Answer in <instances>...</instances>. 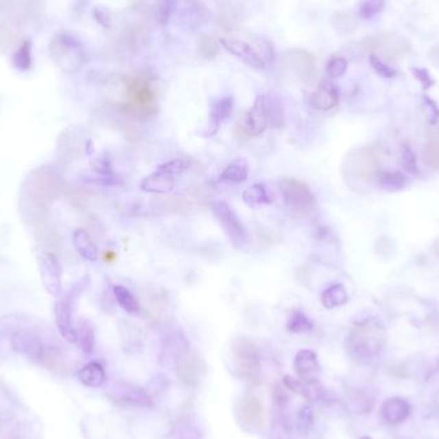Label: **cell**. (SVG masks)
Instances as JSON below:
<instances>
[{
    "label": "cell",
    "mask_w": 439,
    "mask_h": 439,
    "mask_svg": "<svg viewBox=\"0 0 439 439\" xmlns=\"http://www.w3.org/2000/svg\"><path fill=\"white\" fill-rule=\"evenodd\" d=\"M186 167L188 164L179 158L161 164L157 167L153 174L144 177L140 183V189L148 193H168L174 190L175 186L177 184V176L184 173Z\"/></svg>",
    "instance_id": "cell-6"
},
{
    "label": "cell",
    "mask_w": 439,
    "mask_h": 439,
    "mask_svg": "<svg viewBox=\"0 0 439 439\" xmlns=\"http://www.w3.org/2000/svg\"><path fill=\"white\" fill-rule=\"evenodd\" d=\"M180 10V20L183 22L186 29L195 30L201 27L208 18V12L205 5L198 0H183V7L177 5V10Z\"/></svg>",
    "instance_id": "cell-22"
},
{
    "label": "cell",
    "mask_w": 439,
    "mask_h": 439,
    "mask_svg": "<svg viewBox=\"0 0 439 439\" xmlns=\"http://www.w3.org/2000/svg\"><path fill=\"white\" fill-rule=\"evenodd\" d=\"M220 44L224 47L226 51L233 54L240 61L244 62L249 67L262 71L265 70L266 61L262 55H260L257 51L245 41L235 40V39H221Z\"/></svg>",
    "instance_id": "cell-17"
},
{
    "label": "cell",
    "mask_w": 439,
    "mask_h": 439,
    "mask_svg": "<svg viewBox=\"0 0 439 439\" xmlns=\"http://www.w3.org/2000/svg\"><path fill=\"white\" fill-rule=\"evenodd\" d=\"M431 248H433V252L436 253V255H438L439 257V238H437L436 239V242L433 243V245H431Z\"/></svg>",
    "instance_id": "cell-50"
},
{
    "label": "cell",
    "mask_w": 439,
    "mask_h": 439,
    "mask_svg": "<svg viewBox=\"0 0 439 439\" xmlns=\"http://www.w3.org/2000/svg\"><path fill=\"white\" fill-rule=\"evenodd\" d=\"M77 330V329H76ZM77 342L80 343V347L84 352L90 353L94 346H95V337H94V330L92 325L88 321H82L80 327L77 330Z\"/></svg>",
    "instance_id": "cell-38"
},
{
    "label": "cell",
    "mask_w": 439,
    "mask_h": 439,
    "mask_svg": "<svg viewBox=\"0 0 439 439\" xmlns=\"http://www.w3.org/2000/svg\"><path fill=\"white\" fill-rule=\"evenodd\" d=\"M286 67L303 82H311L316 75L315 58L306 51H288L284 57Z\"/></svg>",
    "instance_id": "cell-16"
},
{
    "label": "cell",
    "mask_w": 439,
    "mask_h": 439,
    "mask_svg": "<svg viewBox=\"0 0 439 439\" xmlns=\"http://www.w3.org/2000/svg\"><path fill=\"white\" fill-rule=\"evenodd\" d=\"M294 370L297 377L305 383L317 381L320 374V364L317 355L311 349L299 351L294 358Z\"/></svg>",
    "instance_id": "cell-18"
},
{
    "label": "cell",
    "mask_w": 439,
    "mask_h": 439,
    "mask_svg": "<svg viewBox=\"0 0 439 439\" xmlns=\"http://www.w3.org/2000/svg\"><path fill=\"white\" fill-rule=\"evenodd\" d=\"M113 294L116 297L118 305L121 306L123 311H126L130 315H135L139 312V310H140L139 302L127 288L123 286H116L113 288Z\"/></svg>",
    "instance_id": "cell-31"
},
{
    "label": "cell",
    "mask_w": 439,
    "mask_h": 439,
    "mask_svg": "<svg viewBox=\"0 0 439 439\" xmlns=\"http://www.w3.org/2000/svg\"><path fill=\"white\" fill-rule=\"evenodd\" d=\"M176 370H177L179 378L184 383V386L195 388L205 374V361L198 355V352L189 349L177 362Z\"/></svg>",
    "instance_id": "cell-13"
},
{
    "label": "cell",
    "mask_w": 439,
    "mask_h": 439,
    "mask_svg": "<svg viewBox=\"0 0 439 439\" xmlns=\"http://www.w3.org/2000/svg\"><path fill=\"white\" fill-rule=\"evenodd\" d=\"M401 164H402V167L410 174H419L416 157L409 145H403L401 148Z\"/></svg>",
    "instance_id": "cell-42"
},
{
    "label": "cell",
    "mask_w": 439,
    "mask_h": 439,
    "mask_svg": "<svg viewBox=\"0 0 439 439\" xmlns=\"http://www.w3.org/2000/svg\"><path fill=\"white\" fill-rule=\"evenodd\" d=\"M364 45L370 51V54H375L381 60L401 57L409 51L407 42L394 34H380L370 36L364 40Z\"/></svg>",
    "instance_id": "cell-10"
},
{
    "label": "cell",
    "mask_w": 439,
    "mask_h": 439,
    "mask_svg": "<svg viewBox=\"0 0 439 439\" xmlns=\"http://www.w3.org/2000/svg\"><path fill=\"white\" fill-rule=\"evenodd\" d=\"M380 418L390 425H399L411 415V406L406 399L392 397L381 405L379 411Z\"/></svg>",
    "instance_id": "cell-20"
},
{
    "label": "cell",
    "mask_w": 439,
    "mask_h": 439,
    "mask_svg": "<svg viewBox=\"0 0 439 439\" xmlns=\"http://www.w3.org/2000/svg\"><path fill=\"white\" fill-rule=\"evenodd\" d=\"M424 160L428 166L439 170V136L433 138L427 145L424 151Z\"/></svg>",
    "instance_id": "cell-43"
},
{
    "label": "cell",
    "mask_w": 439,
    "mask_h": 439,
    "mask_svg": "<svg viewBox=\"0 0 439 439\" xmlns=\"http://www.w3.org/2000/svg\"><path fill=\"white\" fill-rule=\"evenodd\" d=\"M212 211L215 214L217 221L224 229L225 234L227 235L229 240L236 248H242L248 242V233L240 218L233 211V208L224 201H215L211 203Z\"/></svg>",
    "instance_id": "cell-7"
},
{
    "label": "cell",
    "mask_w": 439,
    "mask_h": 439,
    "mask_svg": "<svg viewBox=\"0 0 439 439\" xmlns=\"http://www.w3.org/2000/svg\"><path fill=\"white\" fill-rule=\"evenodd\" d=\"M377 179L380 188H383L384 190L394 192L406 186L405 176L397 171H380Z\"/></svg>",
    "instance_id": "cell-34"
},
{
    "label": "cell",
    "mask_w": 439,
    "mask_h": 439,
    "mask_svg": "<svg viewBox=\"0 0 439 439\" xmlns=\"http://www.w3.org/2000/svg\"><path fill=\"white\" fill-rule=\"evenodd\" d=\"M292 438V424L286 414V409L274 406L273 410V423H271V438Z\"/></svg>",
    "instance_id": "cell-27"
},
{
    "label": "cell",
    "mask_w": 439,
    "mask_h": 439,
    "mask_svg": "<svg viewBox=\"0 0 439 439\" xmlns=\"http://www.w3.org/2000/svg\"><path fill=\"white\" fill-rule=\"evenodd\" d=\"M113 403L121 407H152L153 399L148 390L138 386L123 383L118 384L108 394Z\"/></svg>",
    "instance_id": "cell-11"
},
{
    "label": "cell",
    "mask_w": 439,
    "mask_h": 439,
    "mask_svg": "<svg viewBox=\"0 0 439 439\" xmlns=\"http://www.w3.org/2000/svg\"><path fill=\"white\" fill-rule=\"evenodd\" d=\"M10 344L16 352L22 353L36 362H40L41 356L45 349V347L41 344L40 340L27 331L14 333L10 340Z\"/></svg>",
    "instance_id": "cell-19"
},
{
    "label": "cell",
    "mask_w": 439,
    "mask_h": 439,
    "mask_svg": "<svg viewBox=\"0 0 439 439\" xmlns=\"http://www.w3.org/2000/svg\"><path fill=\"white\" fill-rule=\"evenodd\" d=\"M125 95L123 110L134 117L149 118L158 112L157 94L148 77H127L125 80Z\"/></svg>",
    "instance_id": "cell-1"
},
{
    "label": "cell",
    "mask_w": 439,
    "mask_h": 439,
    "mask_svg": "<svg viewBox=\"0 0 439 439\" xmlns=\"http://www.w3.org/2000/svg\"><path fill=\"white\" fill-rule=\"evenodd\" d=\"M12 63L18 71L27 72L32 66V42L25 40L13 54Z\"/></svg>",
    "instance_id": "cell-33"
},
{
    "label": "cell",
    "mask_w": 439,
    "mask_h": 439,
    "mask_svg": "<svg viewBox=\"0 0 439 439\" xmlns=\"http://www.w3.org/2000/svg\"><path fill=\"white\" fill-rule=\"evenodd\" d=\"M79 379L86 387L99 388L105 381V373H104V368L101 364L90 362L80 370Z\"/></svg>",
    "instance_id": "cell-28"
},
{
    "label": "cell",
    "mask_w": 439,
    "mask_h": 439,
    "mask_svg": "<svg viewBox=\"0 0 439 439\" xmlns=\"http://www.w3.org/2000/svg\"><path fill=\"white\" fill-rule=\"evenodd\" d=\"M72 243L76 252L86 261H97L99 251L98 247L92 242V236L86 230L77 229L72 234Z\"/></svg>",
    "instance_id": "cell-26"
},
{
    "label": "cell",
    "mask_w": 439,
    "mask_h": 439,
    "mask_svg": "<svg viewBox=\"0 0 439 439\" xmlns=\"http://www.w3.org/2000/svg\"><path fill=\"white\" fill-rule=\"evenodd\" d=\"M190 349V343L183 333H170L162 340L160 362L164 368H176L180 358Z\"/></svg>",
    "instance_id": "cell-14"
},
{
    "label": "cell",
    "mask_w": 439,
    "mask_h": 439,
    "mask_svg": "<svg viewBox=\"0 0 439 439\" xmlns=\"http://www.w3.org/2000/svg\"><path fill=\"white\" fill-rule=\"evenodd\" d=\"M233 98L227 97V98H223L216 101L212 107H211V112H210V121H208V129L205 136H212L215 135L221 123H224L225 120L229 118V116L231 114L233 111Z\"/></svg>",
    "instance_id": "cell-24"
},
{
    "label": "cell",
    "mask_w": 439,
    "mask_h": 439,
    "mask_svg": "<svg viewBox=\"0 0 439 439\" xmlns=\"http://www.w3.org/2000/svg\"><path fill=\"white\" fill-rule=\"evenodd\" d=\"M368 62H370L371 67L374 68V71L384 79H392L397 75V71L394 68H392L387 62L379 58L378 55H375V54L368 55Z\"/></svg>",
    "instance_id": "cell-41"
},
{
    "label": "cell",
    "mask_w": 439,
    "mask_h": 439,
    "mask_svg": "<svg viewBox=\"0 0 439 439\" xmlns=\"http://www.w3.org/2000/svg\"><path fill=\"white\" fill-rule=\"evenodd\" d=\"M286 329L290 333L301 334V333H308L314 329V324L302 311H293L286 323Z\"/></svg>",
    "instance_id": "cell-35"
},
{
    "label": "cell",
    "mask_w": 439,
    "mask_h": 439,
    "mask_svg": "<svg viewBox=\"0 0 439 439\" xmlns=\"http://www.w3.org/2000/svg\"><path fill=\"white\" fill-rule=\"evenodd\" d=\"M314 411L308 406L305 405L297 412V428L299 430L301 434H308L312 427H314Z\"/></svg>",
    "instance_id": "cell-39"
},
{
    "label": "cell",
    "mask_w": 439,
    "mask_h": 439,
    "mask_svg": "<svg viewBox=\"0 0 439 439\" xmlns=\"http://www.w3.org/2000/svg\"><path fill=\"white\" fill-rule=\"evenodd\" d=\"M361 439H371V438H370V437H362V438Z\"/></svg>",
    "instance_id": "cell-51"
},
{
    "label": "cell",
    "mask_w": 439,
    "mask_h": 439,
    "mask_svg": "<svg viewBox=\"0 0 439 439\" xmlns=\"http://www.w3.org/2000/svg\"><path fill=\"white\" fill-rule=\"evenodd\" d=\"M347 301V292H346L344 286H342V284H336V286L327 288V290L321 296V303L327 310L342 306Z\"/></svg>",
    "instance_id": "cell-30"
},
{
    "label": "cell",
    "mask_w": 439,
    "mask_h": 439,
    "mask_svg": "<svg viewBox=\"0 0 439 439\" xmlns=\"http://www.w3.org/2000/svg\"><path fill=\"white\" fill-rule=\"evenodd\" d=\"M92 16H94L95 21L104 29H110L111 27L110 12L105 10L104 7H95L92 10Z\"/></svg>",
    "instance_id": "cell-47"
},
{
    "label": "cell",
    "mask_w": 439,
    "mask_h": 439,
    "mask_svg": "<svg viewBox=\"0 0 439 439\" xmlns=\"http://www.w3.org/2000/svg\"><path fill=\"white\" fill-rule=\"evenodd\" d=\"M53 62L66 72H76L85 62V51L76 36L67 31L57 32L49 42Z\"/></svg>",
    "instance_id": "cell-3"
},
{
    "label": "cell",
    "mask_w": 439,
    "mask_h": 439,
    "mask_svg": "<svg viewBox=\"0 0 439 439\" xmlns=\"http://www.w3.org/2000/svg\"><path fill=\"white\" fill-rule=\"evenodd\" d=\"M235 368L239 378L248 389H255L261 383V355L255 342L248 338H236L231 344Z\"/></svg>",
    "instance_id": "cell-2"
},
{
    "label": "cell",
    "mask_w": 439,
    "mask_h": 439,
    "mask_svg": "<svg viewBox=\"0 0 439 439\" xmlns=\"http://www.w3.org/2000/svg\"><path fill=\"white\" fill-rule=\"evenodd\" d=\"M39 364L58 377H68L71 374L66 358L55 348H45Z\"/></svg>",
    "instance_id": "cell-25"
},
{
    "label": "cell",
    "mask_w": 439,
    "mask_h": 439,
    "mask_svg": "<svg viewBox=\"0 0 439 439\" xmlns=\"http://www.w3.org/2000/svg\"><path fill=\"white\" fill-rule=\"evenodd\" d=\"M280 190L286 207L299 217H307L316 210V198L305 183L297 179H284Z\"/></svg>",
    "instance_id": "cell-5"
},
{
    "label": "cell",
    "mask_w": 439,
    "mask_h": 439,
    "mask_svg": "<svg viewBox=\"0 0 439 439\" xmlns=\"http://www.w3.org/2000/svg\"><path fill=\"white\" fill-rule=\"evenodd\" d=\"M273 399H274V406L281 407V409H288L289 396H288L284 387H281V384H275L274 386V388H273Z\"/></svg>",
    "instance_id": "cell-46"
},
{
    "label": "cell",
    "mask_w": 439,
    "mask_h": 439,
    "mask_svg": "<svg viewBox=\"0 0 439 439\" xmlns=\"http://www.w3.org/2000/svg\"><path fill=\"white\" fill-rule=\"evenodd\" d=\"M284 387L289 390H292L293 393L297 394H302V389H303V381L299 379L293 378L290 375H286L283 379Z\"/></svg>",
    "instance_id": "cell-48"
},
{
    "label": "cell",
    "mask_w": 439,
    "mask_h": 439,
    "mask_svg": "<svg viewBox=\"0 0 439 439\" xmlns=\"http://www.w3.org/2000/svg\"><path fill=\"white\" fill-rule=\"evenodd\" d=\"M411 72L414 75V77L420 82V85L423 86L424 90H428L434 85V79L431 77L429 71L425 68H420V67H412Z\"/></svg>",
    "instance_id": "cell-45"
},
{
    "label": "cell",
    "mask_w": 439,
    "mask_h": 439,
    "mask_svg": "<svg viewBox=\"0 0 439 439\" xmlns=\"http://www.w3.org/2000/svg\"><path fill=\"white\" fill-rule=\"evenodd\" d=\"M270 123V101L266 94L257 95L252 108L245 113L244 117L240 121L242 131L257 138L265 133L267 125Z\"/></svg>",
    "instance_id": "cell-9"
},
{
    "label": "cell",
    "mask_w": 439,
    "mask_h": 439,
    "mask_svg": "<svg viewBox=\"0 0 439 439\" xmlns=\"http://www.w3.org/2000/svg\"><path fill=\"white\" fill-rule=\"evenodd\" d=\"M346 171L349 177L371 180L380 173V154L373 148L355 151L348 157Z\"/></svg>",
    "instance_id": "cell-8"
},
{
    "label": "cell",
    "mask_w": 439,
    "mask_h": 439,
    "mask_svg": "<svg viewBox=\"0 0 439 439\" xmlns=\"http://www.w3.org/2000/svg\"><path fill=\"white\" fill-rule=\"evenodd\" d=\"M348 68V62L344 58L336 57L327 62V72L331 79L342 77Z\"/></svg>",
    "instance_id": "cell-44"
},
{
    "label": "cell",
    "mask_w": 439,
    "mask_h": 439,
    "mask_svg": "<svg viewBox=\"0 0 439 439\" xmlns=\"http://www.w3.org/2000/svg\"><path fill=\"white\" fill-rule=\"evenodd\" d=\"M387 5V0H361L358 3V17L362 20H371L381 13Z\"/></svg>",
    "instance_id": "cell-36"
},
{
    "label": "cell",
    "mask_w": 439,
    "mask_h": 439,
    "mask_svg": "<svg viewBox=\"0 0 439 439\" xmlns=\"http://www.w3.org/2000/svg\"><path fill=\"white\" fill-rule=\"evenodd\" d=\"M249 175V164L244 158H236L229 164L223 174L221 179L229 183H244Z\"/></svg>",
    "instance_id": "cell-29"
},
{
    "label": "cell",
    "mask_w": 439,
    "mask_h": 439,
    "mask_svg": "<svg viewBox=\"0 0 439 439\" xmlns=\"http://www.w3.org/2000/svg\"><path fill=\"white\" fill-rule=\"evenodd\" d=\"M39 270L44 289L53 297L62 294V267L60 261L51 252H41L39 255Z\"/></svg>",
    "instance_id": "cell-12"
},
{
    "label": "cell",
    "mask_w": 439,
    "mask_h": 439,
    "mask_svg": "<svg viewBox=\"0 0 439 439\" xmlns=\"http://www.w3.org/2000/svg\"><path fill=\"white\" fill-rule=\"evenodd\" d=\"M384 346V330L379 325L366 324L358 327L351 333L347 340V351L349 356L366 362L378 356Z\"/></svg>",
    "instance_id": "cell-4"
},
{
    "label": "cell",
    "mask_w": 439,
    "mask_h": 439,
    "mask_svg": "<svg viewBox=\"0 0 439 439\" xmlns=\"http://www.w3.org/2000/svg\"><path fill=\"white\" fill-rule=\"evenodd\" d=\"M218 51H220L218 42L214 38H211L208 35H202L199 38L198 51H199L201 57H203L205 60H212L218 54Z\"/></svg>",
    "instance_id": "cell-40"
},
{
    "label": "cell",
    "mask_w": 439,
    "mask_h": 439,
    "mask_svg": "<svg viewBox=\"0 0 439 439\" xmlns=\"http://www.w3.org/2000/svg\"><path fill=\"white\" fill-rule=\"evenodd\" d=\"M236 415L239 421L249 429H262L265 427L264 405L255 396H248L238 403Z\"/></svg>",
    "instance_id": "cell-15"
},
{
    "label": "cell",
    "mask_w": 439,
    "mask_h": 439,
    "mask_svg": "<svg viewBox=\"0 0 439 439\" xmlns=\"http://www.w3.org/2000/svg\"><path fill=\"white\" fill-rule=\"evenodd\" d=\"M57 327L61 331L62 337L70 343L77 342V330L72 324V308L70 298H63L54 307Z\"/></svg>",
    "instance_id": "cell-21"
},
{
    "label": "cell",
    "mask_w": 439,
    "mask_h": 439,
    "mask_svg": "<svg viewBox=\"0 0 439 439\" xmlns=\"http://www.w3.org/2000/svg\"><path fill=\"white\" fill-rule=\"evenodd\" d=\"M243 199L247 205L253 208L257 205H270L273 202L264 184L252 185L248 189H245Z\"/></svg>",
    "instance_id": "cell-32"
},
{
    "label": "cell",
    "mask_w": 439,
    "mask_h": 439,
    "mask_svg": "<svg viewBox=\"0 0 439 439\" xmlns=\"http://www.w3.org/2000/svg\"><path fill=\"white\" fill-rule=\"evenodd\" d=\"M429 57L431 58L433 63H434L437 67H439V45L434 47V48L430 51Z\"/></svg>",
    "instance_id": "cell-49"
},
{
    "label": "cell",
    "mask_w": 439,
    "mask_h": 439,
    "mask_svg": "<svg viewBox=\"0 0 439 439\" xmlns=\"http://www.w3.org/2000/svg\"><path fill=\"white\" fill-rule=\"evenodd\" d=\"M438 401H439V399H438Z\"/></svg>",
    "instance_id": "cell-52"
},
{
    "label": "cell",
    "mask_w": 439,
    "mask_h": 439,
    "mask_svg": "<svg viewBox=\"0 0 439 439\" xmlns=\"http://www.w3.org/2000/svg\"><path fill=\"white\" fill-rule=\"evenodd\" d=\"M179 0H158L155 5V18L157 22L164 26L168 23L175 12L177 10Z\"/></svg>",
    "instance_id": "cell-37"
},
{
    "label": "cell",
    "mask_w": 439,
    "mask_h": 439,
    "mask_svg": "<svg viewBox=\"0 0 439 439\" xmlns=\"http://www.w3.org/2000/svg\"><path fill=\"white\" fill-rule=\"evenodd\" d=\"M338 90L331 82L323 81L316 92L310 97V105L317 111H330L338 104Z\"/></svg>",
    "instance_id": "cell-23"
}]
</instances>
